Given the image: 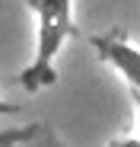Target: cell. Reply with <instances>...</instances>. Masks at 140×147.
I'll return each mask as SVG.
<instances>
[{"label": "cell", "mask_w": 140, "mask_h": 147, "mask_svg": "<svg viewBox=\"0 0 140 147\" xmlns=\"http://www.w3.org/2000/svg\"><path fill=\"white\" fill-rule=\"evenodd\" d=\"M35 16V51L32 61L19 70V86L26 93H41L57 83V55L70 35L77 32L73 26V3L77 0H26Z\"/></svg>", "instance_id": "obj_1"}, {"label": "cell", "mask_w": 140, "mask_h": 147, "mask_svg": "<svg viewBox=\"0 0 140 147\" xmlns=\"http://www.w3.org/2000/svg\"><path fill=\"white\" fill-rule=\"evenodd\" d=\"M89 45H92V51H96V58L102 64H108L127 83V90H140V48L131 42V35L121 26L92 35Z\"/></svg>", "instance_id": "obj_2"}, {"label": "cell", "mask_w": 140, "mask_h": 147, "mask_svg": "<svg viewBox=\"0 0 140 147\" xmlns=\"http://www.w3.org/2000/svg\"><path fill=\"white\" fill-rule=\"evenodd\" d=\"M16 147H67L61 141V134L51 128V125H45V121H32V131L22 138Z\"/></svg>", "instance_id": "obj_3"}, {"label": "cell", "mask_w": 140, "mask_h": 147, "mask_svg": "<svg viewBox=\"0 0 140 147\" xmlns=\"http://www.w3.org/2000/svg\"><path fill=\"white\" fill-rule=\"evenodd\" d=\"M29 131H32V121L22 125V128H0V147H16Z\"/></svg>", "instance_id": "obj_4"}, {"label": "cell", "mask_w": 140, "mask_h": 147, "mask_svg": "<svg viewBox=\"0 0 140 147\" xmlns=\"http://www.w3.org/2000/svg\"><path fill=\"white\" fill-rule=\"evenodd\" d=\"M105 147H140V134H121V138H111Z\"/></svg>", "instance_id": "obj_5"}, {"label": "cell", "mask_w": 140, "mask_h": 147, "mask_svg": "<svg viewBox=\"0 0 140 147\" xmlns=\"http://www.w3.org/2000/svg\"><path fill=\"white\" fill-rule=\"evenodd\" d=\"M131 99H134V131L140 134V90H131Z\"/></svg>", "instance_id": "obj_6"}, {"label": "cell", "mask_w": 140, "mask_h": 147, "mask_svg": "<svg viewBox=\"0 0 140 147\" xmlns=\"http://www.w3.org/2000/svg\"><path fill=\"white\" fill-rule=\"evenodd\" d=\"M22 106L19 102H7V99H0V115H19Z\"/></svg>", "instance_id": "obj_7"}]
</instances>
